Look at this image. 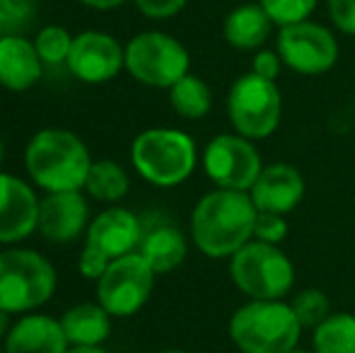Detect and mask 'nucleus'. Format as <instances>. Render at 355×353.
Returning <instances> with one entry per match:
<instances>
[{
  "mask_svg": "<svg viewBox=\"0 0 355 353\" xmlns=\"http://www.w3.org/2000/svg\"><path fill=\"white\" fill-rule=\"evenodd\" d=\"M73 39L75 37H71L68 29L58 27V24H49V27L39 29L37 39H34V46H37V53L44 63H49V66H61V63H68Z\"/></svg>",
  "mask_w": 355,
  "mask_h": 353,
  "instance_id": "26",
  "label": "nucleus"
},
{
  "mask_svg": "<svg viewBox=\"0 0 355 353\" xmlns=\"http://www.w3.org/2000/svg\"><path fill=\"white\" fill-rule=\"evenodd\" d=\"M314 353H355V315L334 312L322 327L312 332Z\"/></svg>",
  "mask_w": 355,
  "mask_h": 353,
  "instance_id": "23",
  "label": "nucleus"
},
{
  "mask_svg": "<svg viewBox=\"0 0 355 353\" xmlns=\"http://www.w3.org/2000/svg\"><path fill=\"white\" fill-rule=\"evenodd\" d=\"M230 278L249 300H285L295 288V264L281 245L252 240L230 259Z\"/></svg>",
  "mask_w": 355,
  "mask_h": 353,
  "instance_id": "5",
  "label": "nucleus"
},
{
  "mask_svg": "<svg viewBox=\"0 0 355 353\" xmlns=\"http://www.w3.org/2000/svg\"><path fill=\"white\" fill-rule=\"evenodd\" d=\"M131 160L145 182L159 189L184 184L198 165V148L179 128H148L131 146Z\"/></svg>",
  "mask_w": 355,
  "mask_h": 353,
  "instance_id": "4",
  "label": "nucleus"
},
{
  "mask_svg": "<svg viewBox=\"0 0 355 353\" xmlns=\"http://www.w3.org/2000/svg\"><path fill=\"white\" fill-rule=\"evenodd\" d=\"M10 329H12V327H10V312H5L3 307H0V339H5Z\"/></svg>",
  "mask_w": 355,
  "mask_h": 353,
  "instance_id": "34",
  "label": "nucleus"
},
{
  "mask_svg": "<svg viewBox=\"0 0 355 353\" xmlns=\"http://www.w3.org/2000/svg\"><path fill=\"white\" fill-rule=\"evenodd\" d=\"M304 191H307V184L297 167L290 162H271V165H263L261 175L249 189V196L257 211L288 216L302 203Z\"/></svg>",
  "mask_w": 355,
  "mask_h": 353,
  "instance_id": "13",
  "label": "nucleus"
},
{
  "mask_svg": "<svg viewBox=\"0 0 355 353\" xmlns=\"http://www.w3.org/2000/svg\"><path fill=\"white\" fill-rule=\"evenodd\" d=\"M0 353H5V349H3V351H0Z\"/></svg>",
  "mask_w": 355,
  "mask_h": 353,
  "instance_id": "39",
  "label": "nucleus"
},
{
  "mask_svg": "<svg viewBox=\"0 0 355 353\" xmlns=\"http://www.w3.org/2000/svg\"><path fill=\"white\" fill-rule=\"evenodd\" d=\"M273 29V19L261 8V3H242L232 8L223 19V37L237 51H259L268 44Z\"/></svg>",
  "mask_w": 355,
  "mask_h": 353,
  "instance_id": "18",
  "label": "nucleus"
},
{
  "mask_svg": "<svg viewBox=\"0 0 355 353\" xmlns=\"http://www.w3.org/2000/svg\"><path fill=\"white\" fill-rule=\"evenodd\" d=\"M143 232V223L138 221L136 213H131L128 208H109L99 213L87 227L85 247L114 261L119 257L133 255L141 247Z\"/></svg>",
  "mask_w": 355,
  "mask_h": 353,
  "instance_id": "14",
  "label": "nucleus"
},
{
  "mask_svg": "<svg viewBox=\"0 0 355 353\" xmlns=\"http://www.w3.org/2000/svg\"><path fill=\"white\" fill-rule=\"evenodd\" d=\"M3 160H5V146H3V141H0V165H3Z\"/></svg>",
  "mask_w": 355,
  "mask_h": 353,
  "instance_id": "36",
  "label": "nucleus"
},
{
  "mask_svg": "<svg viewBox=\"0 0 355 353\" xmlns=\"http://www.w3.org/2000/svg\"><path fill=\"white\" fill-rule=\"evenodd\" d=\"M283 61L281 56H278L276 49H259V51H254L252 56V66H249V71L254 73V76L259 78H266V80H278V76H281L283 71Z\"/></svg>",
  "mask_w": 355,
  "mask_h": 353,
  "instance_id": "30",
  "label": "nucleus"
},
{
  "mask_svg": "<svg viewBox=\"0 0 355 353\" xmlns=\"http://www.w3.org/2000/svg\"><path fill=\"white\" fill-rule=\"evenodd\" d=\"M157 353H187V351H179V349H167V351H157Z\"/></svg>",
  "mask_w": 355,
  "mask_h": 353,
  "instance_id": "37",
  "label": "nucleus"
},
{
  "mask_svg": "<svg viewBox=\"0 0 355 353\" xmlns=\"http://www.w3.org/2000/svg\"><path fill=\"white\" fill-rule=\"evenodd\" d=\"M68 349L61 320L49 315H24L5 336V353H68Z\"/></svg>",
  "mask_w": 355,
  "mask_h": 353,
  "instance_id": "17",
  "label": "nucleus"
},
{
  "mask_svg": "<svg viewBox=\"0 0 355 353\" xmlns=\"http://www.w3.org/2000/svg\"><path fill=\"white\" fill-rule=\"evenodd\" d=\"M24 165L34 184L44 191H80L87 184L92 157L87 146L73 131L44 128L29 141Z\"/></svg>",
  "mask_w": 355,
  "mask_h": 353,
  "instance_id": "2",
  "label": "nucleus"
},
{
  "mask_svg": "<svg viewBox=\"0 0 355 353\" xmlns=\"http://www.w3.org/2000/svg\"><path fill=\"white\" fill-rule=\"evenodd\" d=\"M201 162L215 189H230V191H249L263 170L257 143L239 133L213 136L203 148Z\"/></svg>",
  "mask_w": 355,
  "mask_h": 353,
  "instance_id": "10",
  "label": "nucleus"
},
{
  "mask_svg": "<svg viewBox=\"0 0 355 353\" xmlns=\"http://www.w3.org/2000/svg\"><path fill=\"white\" fill-rule=\"evenodd\" d=\"M259 3L268 12V17L273 19L276 29H281L288 27V24L312 19L319 0H259Z\"/></svg>",
  "mask_w": 355,
  "mask_h": 353,
  "instance_id": "28",
  "label": "nucleus"
},
{
  "mask_svg": "<svg viewBox=\"0 0 355 353\" xmlns=\"http://www.w3.org/2000/svg\"><path fill=\"white\" fill-rule=\"evenodd\" d=\"M128 187H131V182H128L126 170H123L119 162H112V160L92 162L89 175H87V184H85L89 196L99 198V201H109V203L121 201L128 193Z\"/></svg>",
  "mask_w": 355,
  "mask_h": 353,
  "instance_id": "24",
  "label": "nucleus"
},
{
  "mask_svg": "<svg viewBox=\"0 0 355 353\" xmlns=\"http://www.w3.org/2000/svg\"><path fill=\"white\" fill-rule=\"evenodd\" d=\"M80 3L92 10H116V8H121L126 0H80Z\"/></svg>",
  "mask_w": 355,
  "mask_h": 353,
  "instance_id": "33",
  "label": "nucleus"
},
{
  "mask_svg": "<svg viewBox=\"0 0 355 353\" xmlns=\"http://www.w3.org/2000/svg\"><path fill=\"white\" fill-rule=\"evenodd\" d=\"M44 61L37 46L24 37H0V85L24 92L34 87L42 78Z\"/></svg>",
  "mask_w": 355,
  "mask_h": 353,
  "instance_id": "19",
  "label": "nucleus"
},
{
  "mask_svg": "<svg viewBox=\"0 0 355 353\" xmlns=\"http://www.w3.org/2000/svg\"><path fill=\"white\" fill-rule=\"evenodd\" d=\"M288 218L278 213H261L259 211L257 223H254V240L266 242V245H283L288 237Z\"/></svg>",
  "mask_w": 355,
  "mask_h": 353,
  "instance_id": "29",
  "label": "nucleus"
},
{
  "mask_svg": "<svg viewBox=\"0 0 355 353\" xmlns=\"http://www.w3.org/2000/svg\"><path fill=\"white\" fill-rule=\"evenodd\" d=\"M276 51L283 66L300 76H324L338 61V39L327 24L304 19L278 29Z\"/></svg>",
  "mask_w": 355,
  "mask_h": 353,
  "instance_id": "9",
  "label": "nucleus"
},
{
  "mask_svg": "<svg viewBox=\"0 0 355 353\" xmlns=\"http://www.w3.org/2000/svg\"><path fill=\"white\" fill-rule=\"evenodd\" d=\"M61 327L71 346H99L112 334V315L99 302H80L66 310Z\"/></svg>",
  "mask_w": 355,
  "mask_h": 353,
  "instance_id": "21",
  "label": "nucleus"
},
{
  "mask_svg": "<svg viewBox=\"0 0 355 353\" xmlns=\"http://www.w3.org/2000/svg\"><path fill=\"white\" fill-rule=\"evenodd\" d=\"M39 225V198L22 179L0 172V242L12 245Z\"/></svg>",
  "mask_w": 355,
  "mask_h": 353,
  "instance_id": "15",
  "label": "nucleus"
},
{
  "mask_svg": "<svg viewBox=\"0 0 355 353\" xmlns=\"http://www.w3.org/2000/svg\"><path fill=\"white\" fill-rule=\"evenodd\" d=\"M37 15V0H0V37H22Z\"/></svg>",
  "mask_w": 355,
  "mask_h": 353,
  "instance_id": "27",
  "label": "nucleus"
},
{
  "mask_svg": "<svg viewBox=\"0 0 355 353\" xmlns=\"http://www.w3.org/2000/svg\"><path fill=\"white\" fill-rule=\"evenodd\" d=\"M68 353H107V351L99 349V346H71Z\"/></svg>",
  "mask_w": 355,
  "mask_h": 353,
  "instance_id": "35",
  "label": "nucleus"
},
{
  "mask_svg": "<svg viewBox=\"0 0 355 353\" xmlns=\"http://www.w3.org/2000/svg\"><path fill=\"white\" fill-rule=\"evenodd\" d=\"M225 107L232 131L257 143L273 136L281 126L283 94L273 80L259 78L249 71L230 85Z\"/></svg>",
  "mask_w": 355,
  "mask_h": 353,
  "instance_id": "6",
  "label": "nucleus"
},
{
  "mask_svg": "<svg viewBox=\"0 0 355 353\" xmlns=\"http://www.w3.org/2000/svg\"><path fill=\"white\" fill-rule=\"evenodd\" d=\"M68 71L87 85H99L119 76L126 68V49L104 32H83L73 39Z\"/></svg>",
  "mask_w": 355,
  "mask_h": 353,
  "instance_id": "12",
  "label": "nucleus"
},
{
  "mask_svg": "<svg viewBox=\"0 0 355 353\" xmlns=\"http://www.w3.org/2000/svg\"><path fill=\"white\" fill-rule=\"evenodd\" d=\"M191 56L177 37L167 32H141L126 46V71L141 85L169 89L189 76Z\"/></svg>",
  "mask_w": 355,
  "mask_h": 353,
  "instance_id": "8",
  "label": "nucleus"
},
{
  "mask_svg": "<svg viewBox=\"0 0 355 353\" xmlns=\"http://www.w3.org/2000/svg\"><path fill=\"white\" fill-rule=\"evenodd\" d=\"M56 268L34 250L0 252V307L5 312H29L51 300Z\"/></svg>",
  "mask_w": 355,
  "mask_h": 353,
  "instance_id": "7",
  "label": "nucleus"
},
{
  "mask_svg": "<svg viewBox=\"0 0 355 353\" xmlns=\"http://www.w3.org/2000/svg\"><path fill=\"white\" fill-rule=\"evenodd\" d=\"M288 353H314V351H302V349H293V351H288Z\"/></svg>",
  "mask_w": 355,
  "mask_h": 353,
  "instance_id": "38",
  "label": "nucleus"
},
{
  "mask_svg": "<svg viewBox=\"0 0 355 353\" xmlns=\"http://www.w3.org/2000/svg\"><path fill=\"white\" fill-rule=\"evenodd\" d=\"M327 15L338 32L355 37V0H327Z\"/></svg>",
  "mask_w": 355,
  "mask_h": 353,
  "instance_id": "31",
  "label": "nucleus"
},
{
  "mask_svg": "<svg viewBox=\"0 0 355 353\" xmlns=\"http://www.w3.org/2000/svg\"><path fill=\"white\" fill-rule=\"evenodd\" d=\"M138 255L155 273H169L184 264L189 255L187 235L177 225H155L143 232Z\"/></svg>",
  "mask_w": 355,
  "mask_h": 353,
  "instance_id": "20",
  "label": "nucleus"
},
{
  "mask_svg": "<svg viewBox=\"0 0 355 353\" xmlns=\"http://www.w3.org/2000/svg\"><path fill=\"white\" fill-rule=\"evenodd\" d=\"M290 307H293L300 327H302V329H312V332L317 329V327H322L324 322L334 315L331 300H329L327 293L319 291V288H304V291H300L297 295L290 300Z\"/></svg>",
  "mask_w": 355,
  "mask_h": 353,
  "instance_id": "25",
  "label": "nucleus"
},
{
  "mask_svg": "<svg viewBox=\"0 0 355 353\" xmlns=\"http://www.w3.org/2000/svg\"><path fill=\"white\" fill-rule=\"evenodd\" d=\"M136 8L141 10L145 17L153 19H167L179 15L184 8H187L189 0H133Z\"/></svg>",
  "mask_w": 355,
  "mask_h": 353,
  "instance_id": "32",
  "label": "nucleus"
},
{
  "mask_svg": "<svg viewBox=\"0 0 355 353\" xmlns=\"http://www.w3.org/2000/svg\"><path fill=\"white\" fill-rule=\"evenodd\" d=\"M257 216L249 191L213 189L193 206L191 240L208 259H232L254 240Z\"/></svg>",
  "mask_w": 355,
  "mask_h": 353,
  "instance_id": "1",
  "label": "nucleus"
},
{
  "mask_svg": "<svg viewBox=\"0 0 355 353\" xmlns=\"http://www.w3.org/2000/svg\"><path fill=\"white\" fill-rule=\"evenodd\" d=\"M87 225V201L80 191H56L39 201L37 230L49 242L66 245L83 235Z\"/></svg>",
  "mask_w": 355,
  "mask_h": 353,
  "instance_id": "16",
  "label": "nucleus"
},
{
  "mask_svg": "<svg viewBox=\"0 0 355 353\" xmlns=\"http://www.w3.org/2000/svg\"><path fill=\"white\" fill-rule=\"evenodd\" d=\"M230 341L239 353H288L297 349L302 327L285 300H247L232 312Z\"/></svg>",
  "mask_w": 355,
  "mask_h": 353,
  "instance_id": "3",
  "label": "nucleus"
},
{
  "mask_svg": "<svg viewBox=\"0 0 355 353\" xmlns=\"http://www.w3.org/2000/svg\"><path fill=\"white\" fill-rule=\"evenodd\" d=\"M157 273L138 252L119 257L97 281L99 305L112 317H133L150 300Z\"/></svg>",
  "mask_w": 355,
  "mask_h": 353,
  "instance_id": "11",
  "label": "nucleus"
},
{
  "mask_svg": "<svg viewBox=\"0 0 355 353\" xmlns=\"http://www.w3.org/2000/svg\"><path fill=\"white\" fill-rule=\"evenodd\" d=\"M169 104L187 121H198L213 109V89L198 76H184L169 87Z\"/></svg>",
  "mask_w": 355,
  "mask_h": 353,
  "instance_id": "22",
  "label": "nucleus"
}]
</instances>
